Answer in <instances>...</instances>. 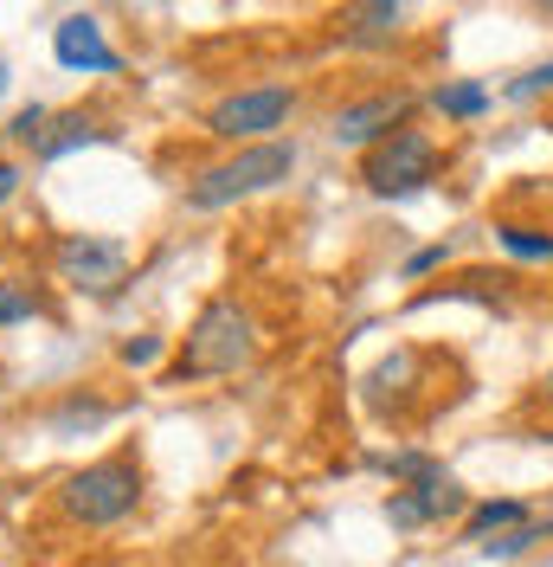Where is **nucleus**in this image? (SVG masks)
Listing matches in <instances>:
<instances>
[{"mask_svg":"<svg viewBox=\"0 0 553 567\" xmlns=\"http://www.w3.org/2000/svg\"><path fill=\"white\" fill-rule=\"evenodd\" d=\"M258 354V317L232 303V297H212L207 310L194 317L187 342L174 354V374L168 381H207V374H239L244 361Z\"/></svg>","mask_w":553,"mask_h":567,"instance_id":"nucleus-1","label":"nucleus"},{"mask_svg":"<svg viewBox=\"0 0 553 567\" xmlns=\"http://www.w3.org/2000/svg\"><path fill=\"white\" fill-rule=\"evenodd\" d=\"M296 168V142H251L239 155L200 168V181L187 187V207L194 213H219V207H239L251 194H271L276 181H290Z\"/></svg>","mask_w":553,"mask_h":567,"instance_id":"nucleus-2","label":"nucleus"},{"mask_svg":"<svg viewBox=\"0 0 553 567\" xmlns=\"http://www.w3.org/2000/svg\"><path fill=\"white\" fill-rule=\"evenodd\" d=\"M136 503H142V471H136V458H123V452L84 464V471H71L65 484H59V509H65L77 529H109V523H123Z\"/></svg>","mask_w":553,"mask_h":567,"instance_id":"nucleus-3","label":"nucleus"},{"mask_svg":"<svg viewBox=\"0 0 553 567\" xmlns=\"http://www.w3.org/2000/svg\"><path fill=\"white\" fill-rule=\"evenodd\" d=\"M361 181H367V194H380V200H406V194H418V187L438 181V142L406 123L399 136H386L380 148L361 155Z\"/></svg>","mask_w":553,"mask_h":567,"instance_id":"nucleus-4","label":"nucleus"},{"mask_svg":"<svg viewBox=\"0 0 553 567\" xmlns=\"http://www.w3.org/2000/svg\"><path fill=\"white\" fill-rule=\"evenodd\" d=\"M290 110H296V91L290 84H251V91H232V97H219L207 116V130L219 142H271V130L290 123Z\"/></svg>","mask_w":553,"mask_h":567,"instance_id":"nucleus-5","label":"nucleus"},{"mask_svg":"<svg viewBox=\"0 0 553 567\" xmlns=\"http://www.w3.org/2000/svg\"><path fill=\"white\" fill-rule=\"evenodd\" d=\"M413 110H418L413 91H380V97H361V104L335 110L328 136L342 142V148H380L386 136H399V130H406V116H413Z\"/></svg>","mask_w":553,"mask_h":567,"instance_id":"nucleus-6","label":"nucleus"},{"mask_svg":"<svg viewBox=\"0 0 553 567\" xmlns=\"http://www.w3.org/2000/svg\"><path fill=\"white\" fill-rule=\"evenodd\" d=\"M59 278L77 284V290H91V297H104V290H116L123 284V271H129V251L116 246V239H91V233H71V239H59Z\"/></svg>","mask_w":553,"mask_h":567,"instance_id":"nucleus-7","label":"nucleus"},{"mask_svg":"<svg viewBox=\"0 0 553 567\" xmlns=\"http://www.w3.org/2000/svg\"><path fill=\"white\" fill-rule=\"evenodd\" d=\"M445 516H470V491L457 477H431V484H413V491L386 496V523L393 529H425V523H445Z\"/></svg>","mask_w":553,"mask_h":567,"instance_id":"nucleus-8","label":"nucleus"},{"mask_svg":"<svg viewBox=\"0 0 553 567\" xmlns=\"http://www.w3.org/2000/svg\"><path fill=\"white\" fill-rule=\"evenodd\" d=\"M52 59L65 71H123V59H116V45L104 39V20L97 13H65L52 27Z\"/></svg>","mask_w":553,"mask_h":567,"instance_id":"nucleus-9","label":"nucleus"},{"mask_svg":"<svg viewBox=\"0 0 553 567\" xmlns=\"http://www.w3.org/2000/svg\"><path fill=\"white\" fill-rule=\"evenodd\" d=\"M399 27H406V7H399V0H354V7L335 13L342 45H393Z\"/></svg>","mask_w":553,"mask_h":567,"instance_id":"nucleus-10","label":"nucleus"},{"mask_svg":"<svg viewBox=\"0 0 553 567\" xmlns=\"http://www.w3.org/2000/svg\"><path fill=\"white\" fill-rule=\"evenodd\" d=\"M116 130H104L97 116H84V110H65V116H52V130L39 142V162H65L71 148H91V142H109Z\"/></svg>","mask_w":553,"mask_h":567,"instance_id":"nucleus-11","label":"nucleus"},{"mask_svg":"<svg viewBox=\"0 0 553 567\" xmlns=\"http://www.w3.org/2000/svg\"><path fill=\"white\" fill-rule=\"evenodd\" d=\"M521 523H528V509H521L515 496H495V503H470V516H463V542H489V535L521 529Z\"/></svg>","mask_w":553,"mask_h":567,"instance_id":"nucleus-12","label":"nucleus"},{"mask_svg":"<svg viewBox=\"0 0 553 567\" xmlns=\"http://www.w3.org/2000/svg\"><path fill=\"white\" fill-rule=\"evenodd\" d=\"M367 464H374V471H386V477H399L406 491H413V484H431V477H445V464L425 458V452H374Z\"/></svg>","mask_w":553,"mask_h":567,"instance_id":"nucleus-13","label":"nucleus"},{"mask_svg":"<svg viewBox=\"0 0 553 567\" xmlns=\"http://www.w3.org/2000/svg\"><path fill=\"white\" fill-rule=\"evenodd\" d=\"M431 104L445 110V116H457V123H470V116H483V110H489V91L463 78V84H438V91H431Z\"/></svg>","mask_w":553,"mask_h":567,"instance_id":"nucleus-14","label":"nucleus"},{"mask_svg":"<svg viewBox=\"0 0 553 567\" xmlns=\"http://www.w3.org/2000/svg\"><path fill=\"white\" fill-rule=\"evenodd\" d=\"M495 239L515 258H528V265H547L553 258V233H534V226H495Z\"/></svg>","mask_w":553,"mask_h":567,"instance_id":"nucleus-15","label":"nucleus"},{"mask_svg":"<svg viewBox=\"0 0 553 567\" xmlns=\"http://www.w3.org/2000/svg\"><path fill=\"white\" fill-rule=\"evenodd\" d=\"M27 317H39V290L27 278H0V329L27 322Z\"/></svg>","mask_w":553,"mask_h":567,"instance_id":"nucleus-16","label":"nucleus"},{"mask_svg":"<svg viewBox=\"0 0 553 567\" xmlns=\"http://www.w3.org/2000/svg\"><path fill=\"white\" fill-rule=\"evenodd\" d=\"M534 542H547V529L541 523H521V529H502L495 542H483V555L489 561H509V555H528Z\"/></svg>","mask_w":553,"mask_h":567,"instance_id":"nucleus-17","label":"nucleus"},{"mask_svg":"<svg viewBox=\"0 0 553 567\" xmlns=\"http://www.w3.org/2000/svg\"><path fill=\"white\" fill-rule=\"evenodd\" d=\"M45 130H52V110H45V104H27L20 116H13V130H7V136L27 142V148H39V142H45Z\"/></svg>","mask_w":553,"mask_h":567,"instance_id":"nucleus-18","label":"nucleus"},{"mask_svg":"<svg viewBox=\"0 0 553 567\" xmlns=\"http://www.w3.org/2000/svg\"><path fill=\"white\" fill-rule=\"evenodd\" d=\"M161 349H168L161 336H129V342H123V368H155Z\"/></svg>","mask_w":553,"mask_h":567,"instance_id":"nucleus-19","label":"nucleus"},{"mask_svg":"<svg viewBox=\"0 0 553 567\" xmlns=\"http://www.w3.org/2000/svg\"><path fill=\"white\" fill-rule=\"evenodd\" d=\"M541 91H553V65H534L528 78H515V84H509V97H541Z\"/></svg>","mask_w":553,"mask_h":567,"instance_id":"nucleus-20","label":"nucleus"},{"mask_svg":"<svg viewBox=\"0 0 553 567\" xmlns=\"http://www.w3.org/2000/svg\"><path fill=\"white\" fill-rule=\"evenodd\" d=\"M445 258H450V246H425V251H413V258H406V278H425V271H438Z\"/></svg>","mask_w":553,"mask_h":567,"instance_id":"nucleus-21","label":"nucleus"},{"mask_svg":"<svg viewBox=\"0 0 553 567\" xmlns=\"http://www.w3.org/2000/svg\"><path fill=\"white\" fill-rule=\"evenodd\" d=\"M13 194H20V168H13V162H0V207H7Z\"/></svg>","mask_w":553,"mask_h":567,"instance_id":"nucleus-22","label":"nucleus"},{"mask_svg":"<svg viewBox=\"0 0 553 567\" xmlns=\"http://www.w3.org/2000/svg\"><path fill=\"white\" fill-rule=\"evenodd\" d=\"M0 97H7V59H0Z\"/></svg>","mask_w":553,"mask_h":567,"instance_id":"nucleus-23","label":"nucleus"},{"mask_svg":"<svg viewBox=\"0 0 553 567\" xmlns=\"http://www.w3.org/2000/svg\"><path fill=\"white\" fill-rule=\"evenodd\" d=\"M547 406H553V374H547Z\"/></svg>","mask_w":553,"mask_h":567,"instance_id":"nucleus-24","label":"nucleus"}]
</instances>
